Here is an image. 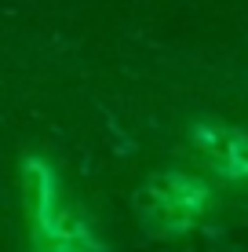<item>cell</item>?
Returning a JSON list of instances; mask_svg holds the SVG:
<instances>
[{
    "label": "cell",
    "mask_w": 248,
    "mask_h": 252,
    "mask_svg": "<svg viewBox=\"0 0 248 252\" xmlns=\"http://www.w3.org/2000/svg\"><path fill=\"white\" fill-rule=\"evenodd\" d=\"M212 190L193 176L183 172H165L150 179L146 190L139 194V216L153 234H179L208 208Z\"/></svg>",
    "instance_id": "6da1fadb"
},
{
    "label": "cell",
    "mask_w": 248,
    "mask_h": 252,
    "mask_svg": "<svg viewBox=\"0 0 248 252\" xmlns=\"http://www.w3.org/2000/svg\"><path fill=\"white\" fill-rule=\"evenodd\" d=\"M212 158L219 161V172L226 179H248V132H223Z\"/></svg>",
    "instance_id": "7a4b0ae2"
}]
</instances>
